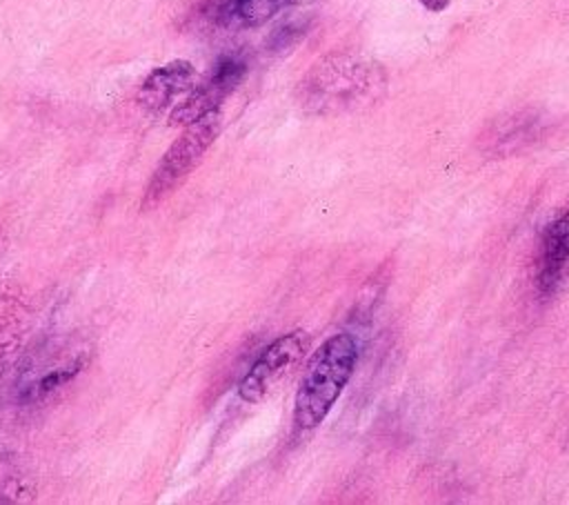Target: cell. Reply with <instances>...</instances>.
<instances>
[{
  "instance_id": "6da1fadb",
  "label": "cell",
  "mask_w": 569,
  "mask_h": 505,
  "mask_svg": "<svg viewBox=\"0 0 569 505\" xmlns=\"http://www.w3.org/2000/svg\"><path fill=\"white\" fill-rule=\"evenodd\" d=\"M387 89L382 67L360 53H327L309 67L296 89L307 113L338 116L365 109L380 100Z\"/></svg>"
},
{
  "instance_id": "7a4b0ae2",
  "label": "cell",
  "mask_w": 569,
  "mask_h": 505,
  "mask_svg": "<svg viewBox=\"0 0 569 505\" xmlns=\"http://www.w3.org/2000/svg\"><path fill=\"white\" fill-rule=\"evenodd\" d=\"M358 345L351 334L329 336L309 358L300 378L293 405V420L300 429L318 427L353 376Z\"/></svg>"
},
{
  "instance_id": "3957f363",
  "label": "cell",
  "mask_w": 569,
  "mask_h": 505,
  "mask_svg": "<svg viewBox=\"0 0 569 505\" xmlns=\"http://www.w3.org/2000/svg\"><path fill=\"white\" fill-rule=\"evenodd\" d=\"M220 127H222L220 111H213L182 129V133L164 151V156L160 158L156 171L147 182V189L142 196L144 209L158 205L196 169V165L202 160V156L209 151V147L218 138Z\"/></svg>"
},
{
  "instance_id": "277c9868",
  "label": "cell",
  "mask_w": 569,
  "mask_h": 505,
  "mask_svg": "<svg viewBox=\"0 0 569 505\" xmlns=\"http://www.w3.org/2000/svg\"><path fill=\"white\" fill-rule=\"evenodd\" d=\"M309 336L302 329L287 331L271 340L253 360L249 372L238 383V396L244 403L262 400L307 354Z\"/></svg>"
},
{
  "instance_id": "5b68a950",
  "label": "cell",
  "mask_w": 569,
  "mask_h": 505,
  "mask_svg": "<svg viewBox=\"0 0 569 505\" xmlns=\"http://www.w3.org/2000/svg\"><path fill=\"white\" fill-rule=\"evenodd\" d=\"M247 73V65L242 58L227 56L218 60L211 73L204 80H198L196 87L169 111V122L178 127H187L207 113L220 109V105L236 91Z\"/></svg>"
},
{
  "instance_id": "8992f818",
  "label": "cell",
  "mask_w": 569,
  "mask_h": 505,
  "mask_svg": "<svg viewBox=\"0 0 569 505\" xmlns=\"http://www.w3.org/2000/svg\"><path fill=\"white\" fill-rule=\"evenodd\" d=\"M198 82V71L189 60H171L144 76L136 102L151 116L173 109Z\"/></svg>"
},
{
  "instance_id": "52a82bcc",
  "label": "cell",
  "mask_w": 569,
  "mask_h": 505,
  "mask_svg": "<svg viewBox=\"0 0 569 505\" xmlns=\"http://www.w3.org/2000/svg\"><path fill=\"white\" fill-rule=\"evenodd\" d=\"M536 285L542 294H553L569 269V209L542 234Z\"/></svg>"
},
{
  "instance_id": "ba28073f",
  "label": "cell",
  "mask_w": 569,
  "mask_h": 505,
  "mask_svg": "<svg viewBox=\"0 0 569 505\" xmlns=\"http://www.w3.org/2000/svg\"><path fill=\"white\" fill-rule=\"evenodd\" d=\"M540 127V120L536 113H513L509 118L498 120L489 129V142L496 151H513L525 142H531L536 138V131Z\"/></svg>"
},
{
  "instance_id": "9c48e42d",
  "label": "cell",
  "mask_w": 569,
  "mask_h": 505,
  "mask_svg": "<svg viewBox=\"0 0 569 505\" xmlns=\"http://www.w3.org/2000/svg\"><path fill=\"white\" fill-rule=\"evenodd\" d=\"M293 0H222L220 18L236 27H258Z\"/></svg>"
},
{
  "instance_id": "30bf717a",
  "label": "cell",
  "mask_w": 569,
  "mask_h": 505,
  "mask_svg": "<svg viewBox=\"0 0 569 505\" xmlns=\"http://www.w3.org/2000/svg\"><path fill=\"white\" fill-rule=\"evenodd\" d=\"M427 9H431V11H440V9H445L447 4H449V0H420Z\"/></svg>"
},
{
  "instance_id": "8fae6325",
  "label": "cell",
  "mask_w": 569,
  "mask_h": 505,
  "mask_svg": "<svg viewBox=\"0 0 569 505\" xmlns=\"http://www.w3.org/2000/svg\"><path fill=\"white\" fill-rule=\"evenodd\" d=\"M4 247H7V236L0 231V256L4 254Z\"/></svg>"
},
{
  "instance_id": "7c38bea8",
  "label": "cell",
  "mask_w": 569,
  "mask_h": 505,
  "mask_svg": "<svg viewBox=\"0 0 569 505\" xmlns=\"http://www.w3.org/2000/svg\"><path fill=\"white\" fill-rule=\"evenodd\" d=\"M293 2H311V0H293Z\"/></svg>"
}]
</instances>
